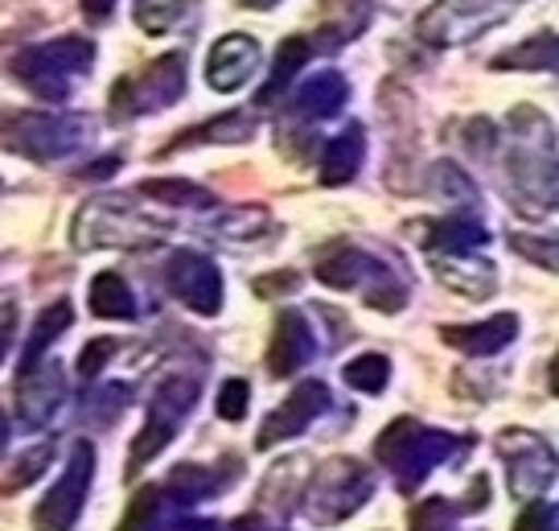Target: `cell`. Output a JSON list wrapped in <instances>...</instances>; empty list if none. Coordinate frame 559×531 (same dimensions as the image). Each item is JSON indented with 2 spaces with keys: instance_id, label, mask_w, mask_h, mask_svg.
Returning a JSON list of instances; mask_svg holds the SVG:
<instances>
[{
  "instance_id": "10",
  "label": "cell",
  "mask_w": 559,
  "mask_h": 531,
  "mask_svg": "<svg viewBox=\"0 0 559 531\" xmlns=\"http://www.w3.org/2000/svg\"><path fill=\"white\" fill-rule=\"evenodd\" d=\"M91 479H95V445L74 441L62 479L53 482L50 495L37 503L34 528L37 531H74L79 515H83V503H87Z\"/></svg>"
},
{
  "instance_id": "3",
  "label": "cell",
  "mask_w": 559,
  "mask_h": 531,
  "mask_svg": "<svg viewBox=\"0 0 559 531\" xmlns=\"http://www.w3.org/2000/svg\"><path fill=\"white\" fill-rule=\"evenodd\" d=\"M91 128L95 125L87 116H70V111H9L0 120V149L50 165L83 149L91 141Z\"/></svg>"
},
{
  "instance_id": "6",
  "label": "cell",
  "mask_w": 559,
  "mask_h": 531,
  "mask_svg": "<svg viewBox=\"0 0 559 531\" xmlns=\"http://www.w3.org/2000/svg\"><path fill=\"white\" fill-rule=\"evenodd\" d=\"M193 404H198V379H190V375H169V379L153 391V400H148V421H144V428H140L132 449H128V479H136L140 470L157 458L165 445L174 441L181 421L193 412Z\"/></svg>"
},
{
  "instance_id": "43",
  "label": "cell",
  "mask_w": 559,
  "mask_h": 531,
  "mask_svg": "<svg viewBox=\"0 0 559 531\" xmlns=\"http://www.w3.org/2000/svg\"><path fill=\"white\" fill-rule=\"evenodd\" d=\"M300 284L297 272H288V276H263V281H255V293L260 297H272V293H293Z\"/></svg>"
},
{
  "instance_id": "11",
  "label": "cell",
  "mask_w": 559,
  "mask_h": 531,
  "mask_svg": "<svg viewBox=\"0 0 559 531\" xmlns=\"http://www.w3.org/2000/svg\"><path fill=\"white\" fill-rule=\"evenodd\" d=\"M165 284L177 302L202 318H214L223 309V272L198 251H174L165 264Z\"/></svg>"
},
{
  "instance_id": "39",
  "label": "cell",
  "mask_w": 559,
  "mask_h": 531,
  "mask_svg": "<svg viewBox=\"0 0 559 531\" xmlns=\"http://www.w3.org/2000/svg\"><path fill=\"white\" fill-rule=\"evenodd\" d=\"M116 351H120V342L116 338H91L87 346L79 351V375L83 379H95V375L107 367V358H116Z\"/></svg>"
},
{
  "instance_id": "45",
  "label": "cell",
  "mask_w": 559,
  "mask_h": 531,
  "mask_svg": "<svg viewBox=\"0 0 559 531\" xmlns=\"http://www.w3.org/2000/svg\"><path fill=\"white\" fill-rule=\"evenodd\" d=\"M111 9H116V0H83V13L95 17V21H104Z\"/></svg>"
},
{
  "instance_id": "26",
  "label": "cell",
  "mask_w": 559,
  "mask_h": 531,
  "mask_svg": "<svg viewBox=\"0 0 559 531\" xmlns=\"http://www.w3.org/2000/svg\"><path fill=\"white\" fill-rule=\"evenodd\" d=\"M370 4H374V0H325V25H321V34H317V37H325V42H317V46H321V50H333V46H342V42H354V34H362V25H367Z\"/></svg>"
},
{
  "instance_id": "5",
  "label": "cell",
  "mask_w": 559,
  "mask_h": 531,
  "mask_svg": "<svg viewBox=\"0 0 559 531\" xmlns=\"http://www.w3.org/2000/svg\"><path fill=\"white\" fill-rule=\"evenodd\" d=\"M313 272H317V281L330 284V288L362 293L370 309H383V314L403 309V297H407V288L391 276V268H386L383 260L367 256L362 248H337L333 256H325Z\"/></svg>"
},
{
  "instance_id": "17",
  "label": "cell",
  "mask_w": 559,
  "mask_h": 531,
  "mask_svg": "<svg viewBox=\"0 0 559 531\" xmlns=\"http://www.w3.org/2000/svg\"><path fill=\"white\" fill-rule=\"evenodd\" d=\"M317 354V338L313 326L300 309H280L276 318V334H272V346H267V371L276 379H288L297 375L309 358Z\"/></svg>"
},
{
  "instance_id": "41",
  "label": "cell",
  "mask_w": 559,
  "mask_h": 531,
  "mask_svg": "<svg viewBox=\"0 0 559 531\" xmlns=\"http://www.w3.org/2000/svg\"><path fill=\"white\" fill-rule=\"evenodd\" d=\"M510 248L523 251V256H531L539 268H547V272H556V239H543V244H535V239H523V235H514L510 239Z\"/></svg>"
},
{
  "instance_id": "35",
  "label": "cell",
  "mask_w": 559,
  "mask_h": 531,
  "mask_svg": "<svg viewBox=\"0 0 559 531\" xmlns=\"http://www.w3.org/2000/svg\"><path fill=\"white\" fill-rule=\"evenodd\" d=\"M50 458H53L50 441H41V445H34L29 453H21L17 465H13V474L4 479V491H21V486H29L34 479H41V474H46V465H50Z\"/></svg>"
},
{
  "instance_id": "14",
  "label": "cell",
  "mask_w": 559,
  "mask_h": 531,
  "mask_svg": "<svg viewBox=\"0 0 559 531\" xmlns=\"http://www.w3.org/2000/svg\"><path fill=\"white\" fill-rule=\"evenodd\" d=\"M507 194L514 198V206L531 219L556 211V174H551V157L543 161L539 153H510L507 161Z\"/></svg>"
},
{
  "instance_id": "25",
  "label": "cell",
  "mask_w": 559,
  "mask_h": 531,
  "mask_svg": "<svg viewBox=\"0 0 559 531\" xmlns=\"http://www.w3.org/2000/svg\"><path fill=\"white\" fill-rule=\"evenodd\" d=\"M91 314L95 318H107V321H132L136 318V293L128 288L120 272H99L95 281H91Z\"/></svg>"
},
{
  "instance_id": "29",
  "label": "cell",
  "mask_w": 559,
  "mask_h": 531,
  "mask_svg": "<svg viewBox=\"0 0 559 531\" xmlns=\"http://www.w3.org/2000/svg\"><path fill=\"white\" fill-rule=\"evenodd\" d=\"M556 58H559L556 34L547 30V34L526 37L523 46H510L507 54H498L493 58V71H556Z\"/></svg>"
},
{
  "instance_id": "7",
  "label": "cell",
  "mask_w": 559,
  "mask_h": 531,
  "mask_svg": "<svg viewBox=\"0 0 559 531\" xmlns=\"http://www.w3.org/2000/svg\"><path fill=\"white\" fill-rule=\"evenodd\" d=\"M181 91H186V54H160L111 87V120H136L144 111L174 107Z\"/></svg>"
},
{
  "instance_id": "9",
  "label": "cell",
  "mask_w": 559,
  "mask_h": 531,
  "mask_svg": "<svg viewBox=\"0 0 559 531\" xmlns=\"http://www.w3.org/2000/svg\"><path fill=\"white\" fill-rule=\"evenodd\" d=\"M519 4L523 0H440L419 13L416 37L428 46H461V42L510 21Z\"/></svg>"
},
{
  "instance_id": "8",
  "label": "cell",
  "mask_w": 559,
  "mask_h": 531,
  "mask_svg": "<svg viewBox=\"0 0 559 531\" xmlns=\"http://www.w3.org/2000/svg\"><path fill=\"white\" fill-rule=\"evenodd\" d=\"M370 491H374V474H370L362 461L354 458H333L309 479L305 491V511L313 523H342L358 507H367Z\"/></svg>"
},
{
  "instance_id": "37",
  "label": "cell",
  "mask_w": 559,
  "mask_h": 531,
  "mask_svg": "<svg viewBox=\"0 0 559 531\" xmlns=\"http://www.w3.org/2000/svg\"><path fill=\"white\" fill-rule=\"evenodd\" d=\"M412 531H456L453 507L444 498H424L412 511Z\"/></svg>"
},
{
  "instance_id": "32",
  "label": "cell",
  "mask_w": 559,
  "mask_h": 531,
  "mask_svg": "<svg viewBox=\"0 0 559 531\" xmlns=\"http://www.w3.org/2000/svg\"><path fill=\"white\" fill-rule=\"evenodd\" d=\"M342 379H346V388L362 391V396H379L391 384V358L379 351L358 354V358H349L346 367H342Z\"/></svg>"
},
{
  "instance_id": "46",
  "label": "cell",
  "mask_w": 559,
  "mask_h": 531,
  "mask_svg": "<svg viewBox=\"0 0 559 531\" xmlns=\"http://www.w3.org/2000/svg\"><path fill=\"white\" fill-rule=\"evenodd\" d=\"M177 531H223L218 523H210V519H190V523H181Z\"/></svg>"
},
{
  "instance_id": "18",
  "label": "cell",
  "mask_w": 559,
  "mask_h": 531,
  "mask_svg": "<svg viewBox=\"0 0 559 531\" xmlns=\"http://www.w3.org/2000/svg\"><path fill=\"white\" fill-rule=\"evenodd\" d=\"M514 338H519V318L514 314H493V318L473 321V326H440V342H449L453 351L473 354V358L507 351Z\"/></svg>"
},
{
  "instance_id": "22",
  "label": "cell",
  "mask_w": 559,
  "mask_h": 531,
  "mask_svg": "<svg viewBox=\"0 0 559 531\" xmlns=\"http://www.w3.org/2000/svg\"><path fill=\"white\" fill-rule=\"evenodd\" d=\"M424 231L432 235H419L428 248L444 251V256H473L477 248H486L489 235L481 223H473L465 214H453V219H437V223H419Z\"/></svg>"
},
{
  "instance_id": "15",
  "label": "cell",
  "mask_w": 559,
  "mask_h": 531,
  "mask_svg": "<svg viewBox=\"0 0 559 531\" xmlns=\"http://www.w3.org/2000/svg\"><path fill=\"white\" fill-rule=\"evenodd\" d=\"M260 71V42L251 34H227L206 54V83L223 95L247 87V79Z\"/></svg>"
},
{
  "instance_id": "12",
  "label": "cell",
  "mask_w": 559,
  "mask_h": 531,
  "mask_svg": "<svg viewBox=\"0 0 559 531\" xmlns=\"http://www.w3.org/2000/svg\"><path fill=\"white\" fill-rule=\"evenodd\" d=\"M502 453L510 458L507 482H510V495L514 498L535 503V498H543V491L556 482V458H551V449H547L535 433H526V428H507Z\"/></svg>"
},
{
  "instance_id": "30",
  "label": "cell",
  "mask_w": 559,
  "mask_h": 531,
  "mask_svg": "<svg viewBox=\"0 0 559 531\" xmlns=\"http://www.w3.org/2000/svg\"><path fill=\"white\" fill-rule=\"evenodd\" d=\"M136 190L153 202H165V206H214V194L206 186L186 181V177H144Z\"/></svg>"
},
{
  "instance_id": "13",
  "label": "cell",
  "mask_w": 559,
  "mask_h": 531,
  "mask_svg": "<svg viewBox=\"0 0 559 531\" xmlns=\"http://www.w3.org/2000/svg\"><path fill=\"white\" fill-rule=\"evenodd\" d=\"M325 408H330V388H325L321 379L297 384L288 400H280L276 412H267V421L260 425V437H255V449H272V445H280V441L300 437Z\"/></svg>"
},
{
  "instance_id": "16",
  "label": "cell",
  "mask_w": 559,
  "mask_h": 531,
  "mask_svg": "<svg viewBox=\"0 0 559 531\" xmlns=\"http://www.w3.org/2000/svg\"><path fill=\"white\" fill-rule=\"evenodd\" d=\"M67 400V379L58 371V363H34L17 379V412L29 428H46L53 412Z\"/></svg>"
},
{
  "instance_id": "50",
  "label": "cell",
  "mask_w": 559,
  "mask_h": 531,
  "mask_svg": "<svg viewBox=\"0 0 559 531\" xmlns=\"http://www.w3.org/2000/svg\"><path fill=\"white\" fill-rule=\"evenodd\" d=\"M4 351H9V334H0V358H4Z\"/></svg>"
},
{
  "instance_id": "48",
  "label": "cell",
  "mask_w": 559,
  "mask_h": 531,
  "mask_svg": "<svg viewBox=\"0 0 559 531\" xmlns=\"http://www.w3.org/2000/svg\"><path fill=\"white\" fill-rule=\"evenodd\" d=\"M4 449H9V416L0 412V458H4Z\"/></svg>"
},
{
  "instance_id": "38",
  "label": "cell",
  "mask_w": 559,
  "mask_h": 531,
  "mask_svg": "<svg viewBox=\"0 0 559 531\" xmlns=\"http://www.w3.org/2000/svg\"><path fill=\"white\" fill-rule=\"evenodd\" d=\"M247 404H251V388H247V379H227L223 391H218V400H214V412L235 425V421H243L247 416Z\"/></svg>"
},
{
  "instance_id": "4",
  "label": "cell",
  "mask_w": 559,
  "mask_h": 531,
  "mask_svg": "<svg viewBox=\"0 0 559 531\" xmlns=\"http://www.w3.org/2000/svg\"><path fill=\"white\" fill-rule=\"evenodd\" d=\"M95 62V42L91 37H53L46 46H29L13 58V74L46 104H62L70 95V79L91 71Z\"/></svg>"
},
{
  "instance_id": "19",
  "label": "cell",
  "mask_w": 559,
  "mask_h": 531,
  "mask_svg": "<svg viewBox=\"0 0 559 531\" xmlns=\"http://www.w3.org/2000/svg\"><path fill=\"white\" fill-rule=\"evenodd\" d=\"M367 161V137H362V125H349L346 132H337L325 153H321V181L325 186H346L358 177Z\"/></svg>"
},
{
  "instance_id": "28",
  "label": "cell",
  "mask_w": 559,
  "mask_h": 531,
  "mask_svg": "<svg viewBox=\"0 0 559 531\" xmlns=\"http://www.w3.org/2000/svg\"><path fill=\"white\" fill-rule=\"evenodd\" d=\"M70 321H74V305L70 302H53L50 309H41L34 321V330H29V342H25V351H21V371H29L41 354L50 351V342L70 330Z\"/></svg>"
},
{
  "instance_id": "40",
  "label": "cell",
  "mask_w": 559,
  "mask_h": 531,
  "mask_svg": "<svg viewBox=\"0 0 559 531\" xmlns=\"http://www.w3.org/2000/svg\"><path fill=\"white\" fill-rule=\"evenodd\" d=\"M556 503H535V507H526L519 515L514 531H556Z\"/></svg>"
},
{
  "instance_id": "36",
  "label": "cell",
  "mask_w": 559,
  "mask_h": 531,
  "mask_svg": "<svg viewBox=\"0 0 559 531\" xmlns=\"http://www.w3.org/2000/svg\"><path fill=\"white\" fill-rule=\"evenodd\" d=\"M157 511H160V491H140L136 498H132V507H128V515H123V523L116 531H153L157 528Z\"/></svg>"
},
{
  "instance_id": "23",
  "label": "cell",
  "mask_w": 559,
  "mask_h": 531,
  "mask_svg": "<svg viewBox=\"0 0 559 531\" xmlns=\"http://www.w3.org/2000/svg\"><path fill=\"white\" fill-rule=\"evenodd\" d=\"M210 239H223V244H255L272 231V214L263 206H227L206 223Z\"/></svg>"
},
{
  "instance_id": "21",
  "label": "cell",
  "mask_w": 559,
  "mask_h": 531,
  "mask_svg": "<svg viewBox=\"0 0 559 531\" xmlns=\"http://www.w3.org/2000/svg\"><path fill=\"white\" fill-rule=\"evenodd\" d=\"M346 95H349L346 74L317 71L313 79L297 91L293 107H297V116H305V120H330V116H337V111H342Z\"/></svg>"
},
{
  "instance_id": "47",
  "label": "cell",
  "mask_w": 559,
  "mask_h": 531,
  "mask_svg": "<svg viewBox=\"0 0 559 531\" xmlns=\"http://www.w3.org/2000/svg\"><path fill=\"white\" fill-rule=\"evenodd\" d=\"M276 4L280 0H239V9H260V13L263 9H276Z\"/></svg>"
},
{
  "instance_id": "42",
  "label": "cell",
  "mask_w": 559,
  "mask_h": 531,
  "mask_svg": "<svg viewBox=\"0 0 559 531\" xmlns=\"http://www.w3.org/2000/svg\"><path fill=\"white\" fill-rule=\"evenodd\" d=\"M465 144H469V153H477V157H486L489 149H493V128H489V120H469L465 125Z\"/></svg>"
},
{
  "instance_id": "49",
  "label": "cell",
  "mask_w": 559,
  "mask_h": 531,
  "mask_svg": "<svg viewBox=\"0 0 559 531\" xmlns=\"http://www.w3.org/2000/svg\"><path fill=\"white\" fill-rule=\"evenodd\" d=\"M239 528H243V531H260V523H255V519H243Z\"/></svg>"
},
{
  "instance_id": "27",
  "label": "cell",
  "mask_w": 559,
  "mask_h": 531,
  "mask_svg": "<svg viewBox=\"0 0 559 531\" xmlns=\"http://www.w3.org/2000/svg\"><path fill=\"white\" fill-rule=\"evenodd\" d=\"M255 137V116H247V111H227V116H218V120H210V125H198L190 128L181 141H174L165 153H177V149H190V144H239V141H251Z\"/></svg>"
},
{
  "instance_id": "44",
  "label": "cell",
  "mask_w": 559,
  "mask_h": 531,
  "mask_svg": "<svg viewBox=\"0 0 559 531\" xmlns=\"http://www.w3.org/2000/svg\"><path fill=\"white\" fill-rule=\"evenodd\" d=\"M116 169H120V157H104V161H95L91 169H83V177H87V181H99V177H111Z\"/></svg>"
},
{
  "instance_id": "34",
  "label": "cell",
  "mask_w": 559,
  "mask_h": 531,
  "mask_svg": "<svg viewBox=\"0 0 559 531\" xmlns=\"http://www.w3.org/2000/svg\"><path fill=\"white\" fill-rule=\"evenodd\" d=\"M432 190H437L444 202H456V206H473L477 202V186H473V177L453 165V161H437L432 165Z\"/></svg>"
},
{
  "instance_id": "31",
  "label": "cell",
  "mask_w": 559,
  "mask_h": 531,
  "mask_svg": "<svg viewBox=\"0 0 559 531\" xmlns=\"http://www.w3.org/2000/svg\"><path fill=\"white\" fill-rule=\"evenodd\" d=\"M193 4H198V0H136V4H132V21H136L148 37H160L190 17Z\"/></svg>"
},
{
  "instance_id": "20",
  "label": "cell",
  "mask_w": 559,
  "mask_h": 531,
  "mask_svg": "<svg viewBox=\"0 0 559 531\" xmlns=\"http://www.w3.org/2000/svg\"><path fill=\"white\" fill-rule=\"evenodd\" d=\"M437 281L444 284V288L461 293V297L481 302V297H489V293L498 288V272H493V264H486V260L473 264L469 256H440Z\"/></svg>"
},
{
  "instance_id": "1",
  "label": "cell",
  "mask_w": 559,
  "mask_h": 531,
  "mask_svg": "<svg viewBox=\"0 0 559 531\" xmlns=\"http://www.w3.org/2000/svg\"><path fill=\"white\" fill-rule=\"evenodd\" d=\"M174 231L169 219L140 211L128 198H91L83 211L70 223V239L79 251H99V248H153Z\"/></svg>"
},
{
  "instance_id": "24",
  "label": "cell",
  "mask_w": 559,
  "mask_h": 531,
  "mask_svg": "<svg viewBox=\"0 0 559 531\" xmlns=\"http://www.w3.org/2000/svg\"><path fill=\"white\" fill-rule=\"evenodd\" d=\"M309 58H313L309 37H300V34L284 37V42H280V50H276V62H272V74H267V83H263L260 95H255V104H260V107L272 104L280 91L297 79V71H305V67H309Z\"/></svg>"
},
{
  "instance_id": "33",
  "label": "cell",
  "mask_w": 559,
  "mask_h": 531,
  "mask_svg": "<svg viewBox=\"0 0 559 531\" xmlns=\"http://www.w3.org/2000/svg\"><path fill=\"white\" fill-rule=\"evenodd\" d=\"M165 491L174 495V503H202L206 495H214L218 491V479L210 474L206 465H177L174 474H169V482H165Z\"/></svg>"
},
{
  "instance_id": "2",
  "label": "cell",
  "mask_w": 559,
  "mask_h": 531,
  "mask_svg": "<svg viewBox=\"0 0 559 531\" xmlns=\"http://www.w3.org/2000/svg\"><path fill=\"white\" fill-rule=\"evenodd\" d=\"M461 441H456L453 433H440V428H424L416 421H391V425L379 433V441H374V458L379 465H386L391 474H395V486H400L403 495H412L424 486V479L444 465V461L453 458Z\"/></svg>"
}]
</instances>
